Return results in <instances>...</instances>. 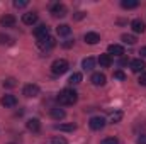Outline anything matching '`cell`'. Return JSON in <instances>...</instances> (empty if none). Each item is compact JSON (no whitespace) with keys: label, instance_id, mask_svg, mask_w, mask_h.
<instances>
[{"label":"cell","instance_id":"4316f807","mask_svg":"<svg viewBox=\"0 0 146 144\" xmlns=\"http://www.w3.org/2000/svg\"><path fill=\"white\" fill-rule=\"evenodd\" d=\"M27 5H29L27 0H15V2H14V7H15V9H24V7H27Z\"/></svg>","mask_w":146,"mask_h":144},{"label":"cell","instance_id":"52a82bcc","mask_svg":"<svg viewBox=\"0 0 146 144\" xmlns=\"http://www.w3.org/2000/svg\"><path fill=\"white\" fill-rule=\"evenodd\" d=\"M34 36L37 37V41H41V39L48 37V36H49V27H48L46 24H41V26H37L36 29H34Z\"/></svg>","mask_w":146,"mask_h":144},{"label":"cell","instance_id":"ba28073f","mask_svg":"<svg viewBox=\"0 0 146 144\" xmlns=\"http://www.w3.org/2000/svg\"><path fill=\"white\" fill-rule=\"evenodd\" d=\"M90 81H92L95 87H104V85H106V75H104V73H94L92 78H90Z\"/></svg>","mask_w":146,"mask_h":144},{"label":"cell","instance_id":"30bf717a","mask_svg":"<svg viewBox=\"0 0 146 144\" xmlns=\"http://www.w3.org/2000/svg\"><path fill=\"white\" fill-rule=\"evenodd\" d=\"M22 22H24L26 26L36 24L37 22V14L36 12H27V14H24V15H22Z\"/></svg>","mask_w":146,"mask_h":144},{"label":"cell","instance_id":"2e32d148","mask_svg":"<svg viewBox=\"0 0 146 144\" xmlns=\"http://www.w3.org/2000/svg\"><path fill=\"white\" fill-rule=\"evenodd\" d=\"M83 39H85L87 44H97V42L100 41V36H99L97 32H87V34L83 36Z\"/></svg>","mask_w":146,"mask_h":144},{"label":"cell","instance_id":"3957f363","mask_svg":"<svg viewBox=\"0 0 146 144\" xmlns=\"http://www.w3.org/2000/svg\"><path fill=\"white\" fill-rule=\"evenodd\" d=\"M37 46H39L41 51L46 53V51H51L56 46V41H54V37L48 36V37H44V39H41V41H37Z\"/></svg>","mask_w":146,"mask_h":144},{"label":"cell","instance_id":"277c9868","mask_svg":"<svg viewBox=\"0 0 146 144\" xmlns=\"http://www.w3.org/2000/svg\"><path fill=\"white\" fill-rule=\"evenodd\" d=\"M88 126H90L92 131H100V129L106 127V119L100 117V115H95V117H92V119L88 120Z\"/></svg>","mask_w":146,"mask_h":144},{"label":"cell","instance_id":"9c48e42d","mask_svg":"<svg viewBox=\"0 0 146 144\" xmlns=\"http://www.w3.org/2000/svg\"><path fill=\"white\" fill-rule=\"evenodd\" d=\"M131 27H133V31L138 32V34H143V32L146 31V26H145V22H143L141 19H134V20L131 22Z\"/></svg>","mask_w":146,"mask_h":144},{"label":"cell","instance_id":"d6a6232c","mask_svg":"<svg viewBox=\"0 0 146 144\" xmlns=\"http://www.w3.org/2000/svg\"><path fill=\"white\" fill-rule=\"evenodd\" d=\"M138 144H146V134H141L138 137Z\"/></svg>","mask_w":146,"mask_h":144},{"label":"cell","instance_id":"7a4b0ae2","mask_svg":"<svg viewBox=\"0 0 146 144\" xmlns=\"http://www.w3.org/2000/svg\"><path fill=\"white\" fill-rule=\"evenodd\" d=\"M68 68H70V65H68L66 59H56V61H53V65H51L53 75H63V73L68 71Z\"/></svg>","mask_w":146,"mask_h":144},{"label":"cell","instance_id":"4fadbf2b","mask_svg":"<svg viewBox=\"0 0 146 144\" xmlns=\"http://www.w3.org/2000/svg\"><path fill=\"white\" fill-rule=\"evenodd\" d=\"M146 68V65H145V61L141 59V58H138V59H133L131 61V70L134 73H139V71H143Z\"/></svg>","mask_w":146,"mask_h":144},{"label":"cell","instance_id":"836d02e7","mask_svg":"<svg viewBox=\"0 0 146 144\" xmlns=\"http://www.w3.org/2000/svg\"><path fill=\"white\" fill-rule=\"evenodd\" d=\"M83 17H85L83 12H76V14H75V19H76V20H80V19H83Z\"/></svg>","mask_w":146,"mask_h":144},{"label":"cell","instance_id":"6da1fadb","mask_svg":"<svg viewBox=\"0 0 146 144\" xmlns=\"http://www.w3.org/2000/svg\"><path fill=\"white\" fill-rule=\"evenodd\" d=\"M56 100H58L60 105H73V104H76V100H78V93H76L73 88H65V90H61V92L58 93Z\"/></svg>","mask_w":146,"mask_h":144},{"label":"cell","instance_id":"f546056e","mask_svg":"<svg viewBox=\"0 0 146 144\" xmlns=\"http://www.w3.org/2000/svg\"><path fill=\"white\" fill-rule=\"evenodd\" d=\"M114 78H117V80H122V81H124V80H126V73L121 71V70H115V71H114Z\"/></svg>","mask_w":146,"mask_h":144},{"label":"cell","instance_id":"d4e9b609","mask_svg":"<svg viewBox=\"0 0 146 144\" xmlns=\"http://www.w3.org/2000/svg\"><path fill=\"white\" fill-rule=\"evenodd\" d=\"M48 144H68V141L65 139V137H61V136H54V137H51Z\"/></svg>","mask_w":146,"mask_h":144},{"label":"cell","instance_id":"f1b7e54d","mask_svg":"<svg viewBox=\"0 0 146 144\" xmlns=\"http://www.w3.org/2000/svg\"><path fill=\"white\" fill-rule=\"evenodd\" d=\"M15 85H17V83H15L14 78H7V80L3 81V87H5V88H14Z\"/></svg>","mask_w":146,"mask_h":144},{"label":"cell","instance_id":"ffe728a7","mask_svg":"<svg viewBox=\"0 0 146 144\" xmlns=\"http://www.w3.org/2000/svg\"><path fill=\"white\" fill-rule=\"evenodd\" d=\"M138 5H139L138 0H122V2H121V7H122V9H127V10H129V9H136Z\"/></svg>","mask_w":146,"mask_h":144},{"label":"cell","instance_id":"1f68e13d","mask_svg":"<svg viewBox=\"0 0 146 144\" xmlns=\"http://www.w3.org/2000/svg\"><path fill=\"white\" fill-rule=\"evenodd\" d=\"M138 81H139V85H143V87H146V73H143V75L139 76V80H138Z\"/></svg>","mask_w":146,"mask_h":144},{"label":"cell","instance_id":"5bb4252c","mask_svg":"<svg viewBox=\"0 0 146 144\" xmlns=\"http://www.w3.org/2000/svg\"><path fill=\"white\" fill-rule=\"evenodd\" d=\"M0 102H2L3 107H15V105H17V98H15L14 95H3Z\"/></svg>","mask_w":146,"mask_h":144},{"label":"cell","instance_id":"5b68a950","mask_svg":"<svg viewBox=\"0 0 146 144\" xmlns=\"http://www.w3.org/2000/svg\"><path fill=\"white\" fill-rule=\"evenodd\" d=\"M49 12H51L53 17H65L66 15V7H65V3H60L58 2V3H53L51 5V10Z\"/></svg>","mask_w":146,"mask_h":144},{"label":"cell","instance_id":"7c38bea8","mask_svg":"<svg viewBox=\"0 0 146 144\" xmlns=\"http://www.w3.org/2000/svg\"><path fill=\"white\" fill-rule=\"evenodd\" d=\"M107 51H109L107 54H110V56H112V54H114V56H122V54H124V48H122L121 44H110L109 48H107Z\"/></svg>","mask_w":146,"mask_h":144},{"label":"cell","instance_id":"d6986e66","mask_svg":"<svg viewBox=\"0 0 146 144\" xmlns=\"http://www.w3.org/2000/svg\"><path fill=\"white\" fill-rule=\"evenodd\" d=\"M99 63H100L102 68H109L110 65H112V56H110V54H100Z\"/></svg>","mask_w":146,"mask_h":144},{"label":"cell","instance_id":"484cf974","mask_svg":"<svg viewBox=\"0 0 146 144\" xmlns=\"http://www.w3.org/2000/svg\"><path fill=\"white\" fill-rule=\"evenodd\" d=\"M126 44H134L136 42V37L134 36H131V34H122V37H121Z\"/></svg>","mask_w":146,"mask_h":144},{"label":"cell","instance_id":"603a6c76","mask_svg":"<svg viewBox=\"0 0 146 144\" xmlns=\"http://www.w3.org/2000/svg\"><path fill=\"white\" fill-rule=\"evenodd\" d=\"M121 119H122V112H121V110H115V112L110 114V122H112V124L121 122Z\"/></svg>","mask_w":146,"mask_h":144},{"label":"cell","instance_id":"e575fe53","mask_svg":"<svg viewBox=\"0 0 146 144\" xmlns=\"http://www.w3.org/2000/svg\"><path fill=\"white\" fill-rule=\"evenodd\" d=\"M72 46H73V41H65V42H63V48H66V49L72 48Z\"/></svg>","mask_w":146,"mask_h":144},{"label":"cell","instance_id":"8992f818","mask_svg":"<svg viewBox=\"0 0 146 144\" xmlns=\"http://www.w3.org/2000/svg\"><path fill=\"white\" fill-rule=\"evenodd\" d=\"M39 87L37 85H34V83H29V85H26L24 87V90H22V93L27 97V98H34V97H37L39 95Z\"/></svg>","mask_w":146,"mask_h":144},{"label":"cell","instance_id":"d590c367","mask_svg":"<svg viewBox=\"0 0 146 144\" xmlns=\"http://www.w3.org/2000/svg\"><path fill=\"white\" fill-rule=\"evenodd\" d=\"M139 54H141L143 58H146V46H145V48H141V49H139Z\"/></svg>","mask_w":146,"mask_h":144},{"label":"cell","instance_id":"8fae6325","mask_svg":"<svg viewBox=\"0 0 146 144\" xmlns=\"http://www.w3.org/2000/svg\"><path fill=\"white\" fill-rule=\"evenodd\" d=\"M14 24H15V17H14V15L7 14V15H2V17H0V26H2V27H12Z\"/></svg>","mask_w":146,"mask_h":144},{"label":"cell","instance_id":"e0dca14e","mask_svg":"<svg viewBox=\"0 0 146 144\" xmlns=\"http://www.w3.org/2000/svg\"><path fill=\"white\" fill-rule=\"evenodd\" d=\"M56 32H58V36L66 37V36H70V32H72V27H70L68 24H61V26H58V27H56Z\"/></svg>","mask_w":146,"mask_h":144},{"label":"cell","instance_id":"ac0fdd59","mask_svg":"<svg viewBox=\"0 0 146 144\" xmlns=\"http://www.w3.org/2000/svg\"><path fill=\"white\" fill-rule=\"evenodd\" d=\"M65 115H66V112H65L63 108H60V107L51 108V117H53L54 120H61V119H65Z\"/></svg>","mask_w":146,"mask_h":144},{"label":"cell","instance_id":"44dd1931","mask_svg":"<svg viewBox=\"0 0 146 144\" xmlns=\"http://www.w3.org/2000/svg\"><path fill=\"white\" fill-rule=\"evenodd\" d=\"M82 66H83V70H85V71H88V70H92V68L95 66V59L88 56V58H85V59L82 61Z\"/></svg>","mask_w":146,"mask_h":144},{"label":"cell","instance_id":"9a60e30c","mask_svg":"<svg viewBox=\"0 0 146 144\" xmlns=\"http://www.w3.org/2000/svg\"><path fill=\"white\" fill-rule=\"evenodd\" d=\"M26 127H27L29 131H33V132H37V131L41 129V122H39V119H29V120L26 122Z\"/></svg>","mask_w":146,"mask_h":144},{"label":"cell","instance_id":"cb8c5ba5","mask_svg":"<svg viewBox=\"0 0 146 144\" xmlns=\"http://www.w3.org/2000/svg\"><path fill=\"white\" fill-rule=\"evenodd\" d=\"M80 81H82V73H73L72 76H70V80H68L70 85H78Z\"/></svg>","mask_w":146,"mask_h":144},{"label":"cell","instance_id":"83f0119b","mask_svg":"<svg viewBox=\"0 0 146 144\" xmlns=\"http://www.w3.org/2000/svg\"><path fill=\"white\" fill-rule=\"evenodd\" d=\"M0 44H12V37H9L7 34L0 32Z\"/></svg>","mask_w":146,"mask_h":144},{"label":"cell","instance_id":"7402d4cb","mask_svg":"<svg viewBox=\"0 0 146 144\" xmlns=\"http://www.w3.org/2000/svg\"><path fill=\"white\" fill-rule=\"evenodd\" d=\"M54 129L65 131V132H73V131L76 129V126H75V124H61V126H54Z\"/></svg>","mask_w":146,"mask_h":144},{"label":"cell","instance_id":"4dcf8cb0","mask_svg":"<svg viewBox=\"0 0 146 144\" xmlns=\"http://www.w3.org/2000/svg\"><path fill=\"white\" fill-rule=\"evenodd\" d=\"M100 144H119V141L115 137H106V139L100 141Z\"/></svg>","mask_w":146,"mask_h":144}]
</instances>
